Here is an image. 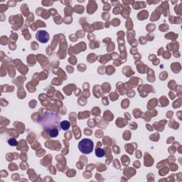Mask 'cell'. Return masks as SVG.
Listing matches in <instances>:
<instances>
[{"label":"cell","mask_w":182,"mask_h":182,"mask_svg":"<svg viewBox=\"0 0 182 182\" xmlns=\"http://www.w3.org/2000/svg\"><path fill=\"white\" fill-rule=\"evenodd\" d=\"M38 122L41 125L50 137H56L59 134L60 117L58 113L52 111H46L39 118Z\"/></svg>","instance_id":"obj_1"},{"label":"cell","mask_w":182,"mask_h":182,"mask_svg":"<svg viewBox=\"0 0 182 182\" xmlns=\"http://www.w3.org/2000/svg\"><path fill=\"white\" fill-rule=\"evenodd\" d=\"M94 143L91 139L85 138L78 143V149L84 154H89L93 152Z\"/></svg>","instance_id":"obj_2"},{"label":"cell","mask_w":182,"mask_h":182,"mask_svg":"<svg viewBox=\"0 0 182 182\" xmlns=\"http://www.w3.org/2000/svg\"><path fill=\"white\" fill-rule=\"evenodd\" d=\"M36 38L39 42L41 44H46L49 40V33L45 30H39L36 34Z\"/></svg>","instance_id":"obj_3"},{"label":"cell","mask_w":182,"mask_h":182,"mask_svg":"<svg viewBox=\"0 0 182 182\" xmlns=\"http://www.w3.org/2000/svg\"><path fill=\"white\" fill-rule=\"evenodd\" d=\"M71 127V122L68 120H64L60 123V128L63 130H68Z\"/></svg>","instance_id":"obj_4"},{"label":"cell","mask_w":182,"mask_h":182,"mask_svg":"<svg viewBox=\"0 0 182 182\" xmlns=\"http://www.w3.org/2000/svg\"><path fill=\"white\" fill-rule=\"evenodd\" d=\"M95 155L98 157H103L105 155V150L102 149V148H98L95 150Z\"/></svg>","instance_id":"obj_5"},{"label":"cell","mask_w":182,"mask_h":182,"mask_svg":"<svg viewBox=\"0 0 182 182\" xmlns=\"http://www.w3.org/2000/svg\"><path fill=\"white\" fill-rule=\"evenodd\" d=\"M8 144L10 145V146H12V147H14V146H17V141L16 139L14 138H10V140H8Z\"/></svg>","instance_id":"obj_6"}]
</instances>
